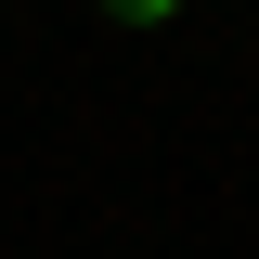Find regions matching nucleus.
<instances>
[{
  "instance_id": "f257e3e1",
  "label": "nucleus",
  "mask_w": 259,
  "mask_h": 259,
  "mask_svg": "<svg viewBox=\"0 0 259 259\" xmlns=\"http://www.w3.org/2000/svg\"><path fill=\"white\" fill-rule=\"evenodd\" d=\"M104 13H117V26H168L182 0H104Z\"/></svg>"
}]
</instances>
